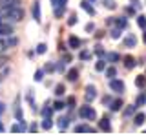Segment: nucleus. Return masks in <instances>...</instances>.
<instances>
[{
  "label": "nucleus",
  "mask_w": 146,
  "mask_h": 135,
  "mask_svg": "<svg viewBox=\"0 0 146 135\" xmlns=\"http://www.w3.org/2000/svg\"><path fill=\"white\" fill-rule=\"evenodd\" d=\"M0 13H2L4 19H7V20H11V22H20L22 19H24V11H22L17 4H7V6H2Z\"/></svg>",
  "instance_id": "obj_1"
},
{
  "label": "nucleus",
  "mask_w": 146,
  "mask_h": 135,
  "mask_svg": "<svg viewBox=\"0 0 146 135\" xmlns=\"http://www.w3.org/2000/svg\"><path fill=\"white\" fill-rule=\"evenodd\" d=\"M18 44L17 37H6V38H0V51H6L9 48H15Z\"/></svg>",
  "instance_id": "obj_2"
},
{
  "label": "nucleus",
  "mask_w": 146,
  "mask_h": 135,
  "mask_svg": "<svg viewBox=\"0 0 146 135\" xmlns=\"http://www.w3.org/2000/svg\"><path fill=\"white\" fill-rule=\"evenodd\" d=\"M79 115H80V119H84V120H91V119H95V110L91 106H82L80 110H79Z\"/></svg>",
  "instance_id": "obj_3"
},
{
  "label": "nucleus",
  "mask_w": 146,
  "mask_h": 135,
  "mask_svg": "<svg viewBox=\"0 0 146 135\" xmlns=\"http://www.w3.org/2000/svg\"><path fill=\"white\" fill-rule=\"evenodd\" d=\"M110 89L121 95V93L124 91V82H122V80H119V79H110Z\"/></svg>",
  "instance_id": "obj_4"
},
{
  "label": "nucleus",
  "mask_w": 146,
  "mask_h": 135,
  "mask_svg": "<svg viewBox=\"0 0 146 135\" xmlns=\"http://www.w3.org/2000/svg\"><path fill=\"white\" fill-rule=\"evenodd\" d=\"M95 97H97V89H95V86H93V84L86 86V101H88V102H91Z\"/></svg>",
  "instance_id": "obj_5"
},
{
  "label": "nucleus",
  "mask_w": 146,
  "mask_h": 135,
  "mask_svg": "<svg viewBox=\"0 0 146 135\" xmlns=\"http://www.w3.org/2000/svg\"><path fill=\"white\" fill-rule=\"evenodd\" d=\"M33 19L36 22H40V2H38V0L33 2Z\"/></svg>",
  "instance_id": "obj_6"
},
{
  "label": "nucleus",
  "mask_w": 146,
  "mask_h": 135,
  "mask_svg": "<svg viewBox=\"0 0 146 135\" xmlns=\"http://www.w3.org/2000/svg\"><path fill=\"white\" fill-rule=\"evenodd\" d=\"M68 44H70L71 49H79L82 42H80V38H77V37H73V35H71V37L68 38Z\"/></svg>",
  "instance_id": "obj_7"
},
{
  "label": "nucleus",
  "mask_w": 146,
  "mask_h": 135,
  "mask_svg": "<svg viewBox=\"0 0 146 135\" xmlns=\"http://www.w3.org/2000/svg\"><path fill=\"white\" fill-rule=\"evenodd\" d=\"M80 7H82L86 13H88V15H95V9L91 7V4L88 2V0H82V2H80Z\"/></svg>",
  "instance_id": "obj_8"
},
{
  "label": "nucleus",
  "mask_w": 146,
  "mask_h": 135,
  "mask_svg": "<svg viewBox=\"0 0 146 135\" xmlns=\"http://www.w3.org/2000/svg\"><path fill=\"white\" fill-rule=\"evenodd\" d=\"M99 128L102 130V132H111V124H110V120L108 119H102L99 122Z\"/></svg>",
  "instance_id": "obj_9"
},
{
  "label": "nucleus",
  "mask_w": 146,
  "mask_h": 135,
  "mask_svg": "<svg viewBox=\"0 0 146 135\" xmlns=\"http://www.w3.org/2000/svg\"><path fill=\"white\" fill-rule=\"evenodd\" d=\"M135 44H137V38L133 37V35H128V37L124 38V46L126 48H133Z\"/></svg>",
  "instance_id": "obj_10"
},
{
  "label": "nucleus",
  "mask_w": 146,
  "mask_h": 135,
  "mask_svg": "<svg viewBox=\"0 0 146 135\" xmlns=\"http://www.w3.org/2000/svg\"><path fill=\"white\" fill-rule=\"evenodd\" d=\"M135 64H137V62H135V58H133V57H126V58H124V66H126V69H133Z\"/></svg>",
  "instance_id": "obj_11"
},
{
  "label": "nucleus",
  "mask_w": 146,
  "mask_h": 135,
  "mask_svg": "<svg viewBox=\"0 0 146 135\" xmlns=\"http://www.w3.org/2000/svg\"><path fill=\"white\" fill-rule=\"evenodd\" d=\"M75 132L79 133V132H95V128H91V126L88 124H80V126H75Z\"/></svg>",
  "instance_id": "obj_12"
},
{
  "label": "nucleus",
  "mask_w": 146,
  "mask_h": 135,
  "mask_svg": "<svg viewBox=\"0 0 146 135\" xmlns=\"http://www.w3.org/2000/svg\"><path fill=\"white\" fill-rule=\"evenodd\" d=\"M68 126H70V119H68V117H60V119H58V128L66 130Z\"/></svg>",
  "instance_id": "obj_13"
},
{
  "label": "nucleus",
  "mask_w": 146,
  "mask_h": 135,
  "mask_svg": "<svg viewBox=\"0 0 146 135\" xmlns=\"http://www.w3.org/2000/svg\"><path fill=\"white\" fill-rule=\"evenodd\" d=\"M144 120H146V115L144 113H137L135 119H133V122H135V126H141V124H144Z\"/></svg>",
  "instance_id": "obj_14"
},
{
  "label": "nucleus",
  "mask_w": 146,
  "mask_h": 135,
  "mask_svg": "<svg viewBox=\"0 0 146 135\" xmlns=\"http://www.w3.org/2000/svg\"><path fill=\"white\" fill-rule=\"evenodd\" d=\"M42 128H44V130H49V128H53V119H51V117H44Z\"/></svg>",
  "instance_id": "obj_15"
},
{
  "label": "nucleus",
  "mask_w": 146,
  "mask_h": 135,
  "mask_svg": "<svg viewBox=\"0 0 146 135\" xmlns=\"http://www.w3.org/2000/svg\"><path fill=\"white\" fill-rule=\"evenodd\" d=\"M135 84H137L139 88H144V86H146V75H139V77L135 79Z\"/></svg>",
  "instance_id": "obj_16"
},
{
  "label": "nucleus",
  "mask_w": 146,
  "mask_h": 135,
  "mask_svg": "<svg viewBox=\"0 0 146 135\" xmlns=\"http://www.w3.org/2000/svg\"><path fill=\"white\" fill-rule=\"evenodd\" d=\"M121 106H122V101H121V99H115L110 108H111V111H119V110H121Z\"/></svg>",
  "instance_id": "obj_17"
},
{
  "label": "nucleus",
  "mask_w": 146,
  "mask_h": 135,
  "mask_svg": "<svg viewBox=\"0 0 146 135\" xmlns=\"http://www.w3.org/2000/svg\"><path fill=\"white\" fill-rule=\"evenodd\" d=\"M77 77H79V71H77V69H70V73H68V80H70V82H75Z\"/></svg>",
  "instance_id": "obj_18"
},
{
  "label": "nucleus",
  "mask_w": 146,
  "mask_h": 135,
  "mask_svg": "<svg viewBox=\"0 0 146 135\" xmlns=\"http://www.w3.org/2000/svg\"><path fill=\"white\" fill-rule=\"evenodd\" d=\"M144 104H146V91L143 93V95H139L137 101H135V106H144Z\"/></svg>",
  "instance_id": "obj_19"
},
{
  "label": "nucleus",
  "mask_w": 146,
  "mask_h": 135,
  "mask_svg": "<svg viewBox=\"0 0 146 135\" xmlns=\"http://www.w3.org/2000/svg\"><path fill=\"white\" fill-rule=\"evenodd\" d=\"M137 24H139V28H146V17L139 15V17H137Z\"/></svg>",
  "instance_id": "obj_20"
},
{
  "label": "nucleus",
  "mask_w": 146,
  "mask_h": 135,
  "mask_svg": "<svg viewBox=\"0 0 146 135\" xmlns=\"http://www.w3.org/2000/svg\"><path fill=\"white\" fill-rule=\"evenodd\" d=\"M46 51H48V46H46V44H38V46H36V53H38V55H44Z\"/></svg>",
  "instance_id": "obj_21"
},
{
  "label": "nucleus",
  "mask_w": 146,
  "mask_h": 135,
  "mask_svg": "<svg viewBox=\"0 0 146 135\" xmlns=\"http://www.w3.org/2000/svg\"><path fill=\"white\" fill-rule=\"evenodd\" d=\"M35 80H36V82H38V80H42L44 79V69H36L35 71V77H33Z\"/></svg>",
  "instance_id": "obj_22"
},
{
  "label": "nucleus",
  "mask_w": 146,
  "mask_h": 135,
  "mask_svg": "<svg viewBox=\"0 0 146 135\" xmlns=\"http://www.w3.org/2000/svg\"><path fill=\"white\" fill-rule=\"evenodd\" d=\"M135 108H137L135 104H133V106H128V108H126V110H124V117H130V115H133V111H135Z\"/></svg>",
  "instance_id": "obj_23"
},
{
  "label": "nucleus",
  "mask_w": 146,
  "mask_h": 135,
  "mask_svg": "<svg viewBox=\"0 0 146 135\" xmlns=\"http://www.w3.org/2000/svg\"><path fill=\"white\" fill-rule=\"evenodd\" d=\"M106 75H108V77L110 79H113V77H115V75H117V69H115V68H108V69H106Z\"/></svg>",
  "instance_id": "obj_24"
},
{
  "label": "nucleus",
  "mask_w": 146,
  "mask_h": 135,
  "mask_svg": "<svg viewBox=\"0 0 146 135\" xmlns=\"http://www.w3.org/2000/svg\"><path fill=\"white\" fill-rule=\"evenodd\" d=\"M55 95H57V97L64 95V84H58V86L55 88Z\"/></svg>",
  "instance_id": "obj_25"
},
{
  "label": "nucleus",
  "mask_w": 146,
  "mask_h": 135,
  "mask_svg": "<svg viewBox=\"0 0 146 135\" xmlns=\"http://www.w3.org/2000/svg\"><path fill=\"white\" fill-rule=\"evenodd\" d=\"M51 113H53V108L51 106H46L44 110H42V115L44 117H51Z\"/></svg>",
  "instance_id": "obj_26"
},
{
  "label": "nucleus",
  "mask_w": 146,
  "mask_h": 135,
  "mask_svg": "<svg viewBox=\"0 0 146 135\" xmlns=\"http://www.w3.org/2000/svg\"><path fill=\"white\" fill-rule=\"evenodd\" d=\"M95 69L97 71H102V69H106V62H102V60H99L97 64H95Z\"/></svg>",
  "instance_id": "obj_27"
},
{
  "label": "nucleus",
  "mask_w": 146,
  "mask_h": 135,
  "mask_svg": "<svg viewBox=\"0 0 146 135\" xmlns=\"http://www.w3.org/2000/svg\"><path fill=\"white\" fill-rule=\"evenodd\" d=\"M119 58H121V57H119V53H110V55H108V60L110 62H117Z\"/></svg>",
  "instance_id": "obj_28"
},
{
  "label": "nucleus",
  "mask_w": 146,
  "mask_h": 135,
  "mask_svg": "<svg viewBox=\"0 0 146 135\" xmlns=\"http://www.w3.org/2000/svg\"><path fill=\"white\" fill-rule=\"evenodd\" d=\"M117 26H119V28H126V26H128V19H122V17H121V19L117 20Z\"/></svg>",
  "instance_id": "obj_29"
},
{
  "label": "nucleus",
  "mask_w": 146,
  "mask_h": 135,
  "mask_svg": "<svg viewBox=\"0 0 146 135\" xmlns=\"http://www.w3.org/2000/svg\"><path fill=\"white\" fill-rule=\"evenodd\" d=\"M53 108H55V110H64V108H66V104H64V102H60V101H57V102L53 104Z\"/></svg>",
  "instance_id": "obj_30"
},
{
  "label": "nucleus",
  "mask_w": 146,
  "mask_h": 135,
  "mask_svg": "<svg viewBox=\"0 0 146 135\" xmlns=\"http://www.w3.org/2000/svg\"><path fill=\"white\" fill-rule=\"evenodd\" d=\"M77 24V17L75 15H71L70 17V20H68V26H75Z\"/></svg>",
  "instance_id": "obj_31"
},
{
  "label": "nucleus",
  "mask_w": 146,
  "mask_h": 135,
  "mask_svg": "<svg viewBox=\"0 0 146 135\" xmlns=\"http://www.w3.org/2000/svg\"><path fill=\"white\" fill-rule=\"evenodd\" d=\"M106 7L108 9H115V2L113 0H106Z\"/></svg>",
  "instance_id": "obj_32"
},
{
  "label": "nucleus",
  "mask_w": 146,
  "mask_h": 135,
  "mask_svg": "<svg viewBox=\"0 0 146 135\" xmlns=\"http://www.w3.org/2000/svg\"><path fill=\"white\" fill-rule=\"evenodd\" d=\"M121 37V29H113L111 31V38H119Z\"/></svg>",
  "instance_id": "obj_33"
},
{
  "label": "nucleus",
  "mask_w": 146,
  "mask_h": 135,
  "mask_svg": "<svg viewBox=\"0 0 146 135\" xmlns=\"http://www.w3.org/2000/svg\"><path fill=\"white\" fill-rule=\"evenodd\" d=\"M95 53H97V55H104V49H102V46H97V48H95Z\"/></svg>",
  "instance_id": "obj_34"
},
{
  "label": "nucleus",
  "mask_w": 146,
  "mask_h": 135,
  "mask_svg": "<svg viewBox=\"0 0 146 135\" xmlns=\"http://www.w3.org/2000/svg\"><path fill=\"white\" fill-rule=\"evenodd\" d=\"M82 58H84V60H88V58H90V53L88 51H82L80 53V60H82Z\"/></svg>",
  "instance_id": "obj_35"
},
{
  "label": "nucleus",
  "mask_w": 146,
  "mask_h": 135,
  "mask_svg": "<svg viewBox=\"0 0 146 135\" xmlns=\"http://www.w3.org/2000/svg\"><path fill=\"white\" fill-rule=\"evenodd\" d=\"M93 29H95V24H91V22H90V24L86 26V31H88V33H91Z\"/></svg>",
  "instance_id": "obj_36"
},
{
  "label": "nucleus",
  "mask_w": 146,
  "mask_h": 135,
  "mask_svg": "<svg viewBox=\"0 0 146 135\" xmlns=\"http://www.w3.org/2000/svg\"><path fill=\"white\" fill-rule=\"evenodd\" d=\"M68 104H70V108H73V104H75V99L70 97V99H68Z\"/></svg>",
  "instance_id": "obj_37"
},
{
  "label": "nucleus",
  "mask_w": 146,
  "mask_h": 135,
  "mask_svg": "<svg viewBox=\"0 0 146 135\" xmlns=\"http://www.w3.org/2000/svg\"><path fill=\"white\" fill-rule=\"evenodd\" d=\"M53 69H55L53 64H48V66H46V71H53Z\"/></svg>",
  "instance_id": "obj_38"
},
{
  "label": "nucleus",
  "mask_w": 146,
  "mask_h": 135,
  "mask_svg": "<svg viewBox=\"0 0 146 135\" xmlns=\"http://www.w3.org/2000/svg\"><path fill=\"white\" fill-rule=\"evenodd\" d=\"M6 62H7V60H6V57H0V68L6 64Z\"/></svg>",
  "instance_id": "obj_39"
},
{
  "label": "nucleus",
  "mask_w": 146,
  "mask_h": 135,
  "mask_svg": "<svg viewBox=\"0 0 146 135\" xmlns=\"http://www.w3.org/2000/svg\"><path fill=\"white\" fill-rule=\"evenodd\" d=\"M131 4H133V6H139V0H131Z\"/></svg>",
  "instance_id": "obj_40"
},
{
  "label": "nucleus",
  "mask_w": 146,
  "mask_h": 135,
  "mask_svg": "<svg viewBox=\"0 0 146 135\" xmlns=\"http://www.w3.org/2000/svg\"><path fill=\"white\" fill-rule=\"evenodd\" d=\"M2 111H4V104H2V102H0V113H2Z\"/></svg>",
  "instance_id": "obj_41"
},
{
  "label": "nucleus",
  "mask_w": 146,
  "mask_h": 135,
  "mask_svg": "<svg viewBox=\"0 0 146 135\" xmlns=\"http://www.w3.org/2000/svg\"><path fill=\"white\" fill-rule=\"evenodd\" d=\"M2 130H4V128H2V124H0V132H2Z\"/></svg>",
  "instance_id": "obj_42"
},
{
  "label": "nucleus",
  "mask_w": 146,
  "mask_h": 135,
  "mask_svg": "<svg viewBox=\"0 0 146 135\" xmlns=\"http://www.w3.org/2000/svg\"><path fill=\"white\" fill-rule=\"evenodd\" d=\"M144 42H146V33H144Z\"/></svg>",
  "instance_id": "obj_43"
},
{
  "label": "nucleus",
  "mask_w": 146,
  "mask_h": 135,
  "mask_svg": "<svg viewBox=\"0 0 146 135\" xmlns=\"http://www.w3.org/2000/svg\"><path fill=\"white\" fill-rule=\"evenodd\" d=\"M2 79H4V77H2V75H0V80H2Z\"/></svg>",
  "instance_id": "obj_44"
},
{
  "label": "nucleus",
  "mask_w": 146,
  "mask_h": 135,
  "mask_svg": "<svg viewBox=\"0 0 146 135\" xmlns=\"http://www.w3.org/2000/svg\"><path fill=\"white\" fill-rule=\"evenodd\" d=\"M91 2H93V0H91Z\"/></svg>",
  "instance_id": "obj_45"
}]
</instances>
